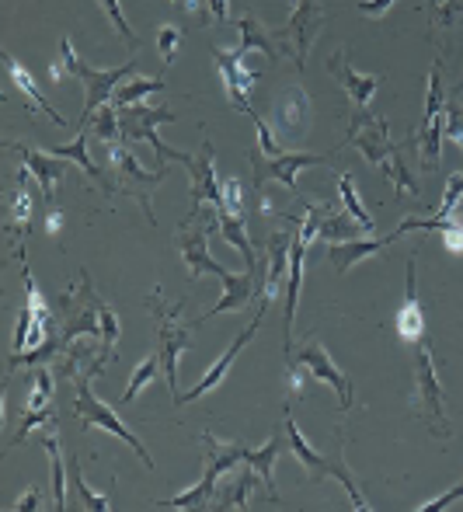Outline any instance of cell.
Returning <instances> with one entry per match:
<instances>
[{"label":"cell","mask_w":463,"mask_h":512,"mask_svg":"<svg viewBox=\"0 0 463 512\" xmlns=\"http://www.w3.org/2000/svg\"><path fill=\"white\" fill-rule=\"evenodd\" d=\"M293 363H300L303 370L310 373V377H317L321 384H328L331 391L338 394V408H342V411L352 408V401H356V398H352V380H349V373L338 370L335 359L328 356V349H324L321 342H314V338H310V342H303L300 352L293 356Z\"/></svg>","instance_id":"obj_12"},{"label":"cell","mask_w":463,"mask_h":512,"mask_svg":"<svg viewBox=\"0 0 463 512\" xmlns=\"http://www.w3.org/2000/svg\"><path fill=\"white\" fill-rule=\"evenodd\" d=\"M429 11H432V25L439 32H450L453 25L463 21V0H429Z\"/></svg>","instance_id":"obj_41"},{"label":"cell","mask_w":463,"mask_h":512,"mask_svg":"<svg viewBox=\"0 0 463 512\" xmlns=\"http://www.w3.org/2000/svg\"><path fill=\"white\" fill-rule=\"evenodd\" d=\"M443 140L457 143L463 150V105L457 98H450V105L443 108Z\"/></svg>","instance_id":"obj_46"},{"label":"cell","mask_w":463,"mask_h":512,"mask_svg":"<svg viewBox=\"0 0 463 512\" xmlns=\"http://www.w3.org/2000/svg\"><path fill=\"white\" fill-rule=\"evenodd\" d=\"M359 234H366L363 227H359L356 220H352L349 213H328L321 220V227H317V237L321 241H328V244H338V241H352V237H359Z\"/></svg>","instance_id":"obj_37"},{"label":"cell","mask_w":463,"mask_h":512,"mask_svg":"<svg viewBox=\"0 0 463 512\" xmlns=\"http://www.w3.org/2000/svg\"><path fill=\"white\" fill-rule=\"evenodd\" d=\"M415 411L425 418L432 436L450 439V422H446V394L439 384V370L432 349L425 342H415Z\"/></svg>","instance_id":"obj_7"},{"label":"cell","mask_w":463,"mask_h":512,"mask_svg":"<svg viewBox=\"0 0 463 512\" xmlns=\"http://www.w3.org/2000/svg\"><path fill=\"white\" fill-rule=\"evenodd\" d=\"M101 370H105V363L91 366V370L77 373V377L70 380V384H74V415L81 418L84 429H94V425H101V429H105V432H112L115 439H122V443H126L129 450H133L136 457L143 460V467H147V471H157L154 457H150L147 446L140 443V436H136V432L129 429V425L122 422L119 415H115V408H112V405H105V401H101L98 394L91 391L94 377H98Z\"/></svg>","instance_id":"obj_2"},{"label":"cell","mask_w":463,"mask_h":512,"mask_svg":"<svg viewBox=\"0 0 463 512\" xmlns=\"http://www.w3.org/2000/svg\"><path fill=\"white\" fill-rule=\"evenodd\" d=\"M258 485H262V478H258L255 467L244 460V471L234 474V478L213 495V509H248V495L255 492Z\"/></svg>","instance_id":"obj_29"},{"label":"cell","mask_w":463,"mask_h":512,"mask_svg":"<svg viewBox=\"0 0 463 512\" xmlns=\"http://www.w3.org/2000/svg\"><path fill=\"white\" fill-rule=\"evenodd\" d=\"M60 56H63V67L84 84V112H81V122H77V133H84V126L98 115V108H105L112 102L115 88H119L126 77L136 74V60H129L126 67H115V70H94L74 53V42L70 39L60 42Z\"/></svg>","instance_id":"obj_4"},{"label":"cell","mask_w":463,"mask_h":512,"mask_svg":"<svg viewBox=\"0 0 463 512\" xmlns=\"http://www.w3.org/2000/svg\"><path fill=\"white\" fill-rule=\"evenodd\" d=\"M223 209H230V213H237V216H244V206H248V196H244V185H241V178H227L223 182Z\"/></svg>","instance_id":"obj_47"},{"label":"cell","mask_w":463,"mask_h":512,"mask_svg":"<svg viewBox=\"0 0 463 512\" xmlns=\"http://www.w3.org/2000/svg\"><path fill=\"white\" fill-rule=\"evenodd\" d=\"M453 98H457V102L463 105V91H460V88H457V95H453Z\"/></svg>","instance_id":"obj_53"},{"label":"cell","mask_w":463,"mask_h":512,"mask_svg":"<svg viewBox=\"0 0 463 512\" xmlns=\"http://www.w3.org/2000/svg\"><path fill=\"white\" fill-rule=\"evenodd\" d=\"M182 42H185V28H178V25L157 28V53L164 56V63H168V67L178 60V49H182Z\"/></svg>","instance_id":"obj_45"},{"label":"cell","mask_w":463,"mask_h":512,"mask_svg":"<svg viewBox=\"0 0 463 512\" xmlns=\"http://www.w3.org/2000/svg\"><path fill=\"white\" fill-rule=\"evenodd\" d=\"M394 328L401 342H422L425 338V310L418 304V286H415V255H408V297H404V307L397 310Z\"/></svg>","instance_id":"obj_22"},{"label":"cell","mask_w":463,"mask_h":512,"mask_svg":"<svg viewBox=\"0 0 463 512\" xmlns=\"http://www.w3.org/2000/svg\"><path fill=\"white\" fill-rule=\"evenodd\" d=\"M272 119H276V129L286 140L300 143L303 136L310 133V98L300 84H289L282 88V95L272 105Z\"/></svg>","instance_id":"obj_18"},{"label":"cell","mask_w":463,"mask_h":512,"mask_svg":"<svg viewBox=\"0 0 463 512\" xmlns=\"http://www.w3.org/2000/svg\"><path fill=\"white\" fill-rule=\"evenodd\" d=\"M4 74H7V81H11V84H14V88H18V91H21V95H25V98H28V102H32V108H35V112H46V115H49V119H53V122H56V126H70V122H67V119H63V115H60V112H56V108H53V105H49V102H46V95H42V91H39V84H35V81H32V74H28V70H25V67H21V63H18V60H14V56H11V53H4Z\"/></svg>","instance_id":"obj_26"},{"label":"cell","mask_w":463,"mask_h":512,"mask_svg":"<svg viewBox=\"0 0 463 512\" xmlns=\"http://www.w3.org/2000/svg\"><path fill=\"white\" fill-rule=\"evenodd\" d=\"M213 220H216V206H206L199 213H185V220L178 223V251H182L185 265H188V279H199L206 272L213 276H223V265L209 255V230H213Z\"/></svg>","instance_id":"obj_10"},{"label":"cell","mask_w":463,"mask_h":512,"mask_svg":"<svg viewBox=\"0 0 463 512\" xmlns=\"http://www.w3.org/2000/svg\"><path fill=\"white\" fill-rule=\"evenodd\" d=\"M328 74L335 77L338 84H342V91L352 98V105H356V112H363V108H370V102L376 98V91H380V84H383L376 74H359V70H352L349 53H345V49H338V53L328 60Z\"/></svg>","instance_id":"obj_19"},{"label":"cell","mask_w":463,"mask_h":512,"mask_svg":"<svg viewBox=\"0 0 463 512\" xmlns=\"http://www.w3.org/2000/svg\"><path fill=\"white\" fill-rule=\"evenodd\" d=\"M418 161H422L425 171H436L443 164V115L429 122V126H418Z\"/></svg>","instance_id":"obj_33"},{"label":"cell","mask_w":463,"mask_h":512,"mask_svg":"<svg viewBox=\"0 0 463 512\" xmlns=\"http://www.w3.org/2000/svg\"><path fill=\"white\" fill-rule=\"evenodd\" d=\"M338 199H342V209L359 223V227L373 230V216H370V209L359 203V192H356V182H352V175H338Z\"/></svg>","instance_id":"obj_39"},{"label":"cell","mask_w":463,"mask_h":512,"mask_svg":"<svg viewBox=\"0 0 463 512\" xmlns=\"http://www.w3.org/2000/svg\"><path fill=\"white\" fill-rule=\"evenodd\" d=\"M390 7H394V0H356V11L366 18H383Z\"/></svg>","instance_id":"obj_49"},{"label":"cell","mask_w":463,"mask_h":512,"mask_svg":"<svg viewBox=\"0 0 463 512\" xmlns=\"http://www.w3.org/2000/svg\"><path fill=\"white\" fill-rule=\"evenodd\" d=\"M67 467H70V481H74L77 502H81L84 509H91V512H108V509H112L108 495H98V492H94V488L88 485V481H84L81 460H77V453H70V457H67Z\"/></svg>","instance_id":"obj_38"},{"label":"cell","mask_w":463,"mask_h":512,"mask_svg":"<svg viewBox=\"0 0 463 512\" xmlns=\"http://www.w3.org/2000/svg\"><path fill=\"white\" fill-rule=\"evenodd\" d=\"M147 307L150 314H154V328H157V352H161V363H164V377H168V391H171V401L178 405V359H182L185 349H192V328L188 324L178 321V310H182L185 304H175L168 307L161 297V286H157L154 293L147 297Z\"/></svg>","instance_id":"obj_5"},{"label":"cell","mask_w":463,"mask_h":512,"mask_svg":"<svg viewBox=\"0 0 463 512\" xmlns=\"http://www.w3.org/2000/svg\"><path fill=\"white\" fill-rule=\"evenodd\" d=\"M53 401V373L49 370H35V384H32V394L21 408L25 411H39V408H49Z\"/></svg>","instance_id":"obj_44"},{"label":"cell","mask_w":463,"mask_h":512,"mask_svg":"<svg viewBox=\"0 0 463 512\" xmlns=\"http://www.w3.org/2000/svg\"><path fill=\"white\" fill-rule=\"evenodd\" d=\"M161 122H178V115L171 112V108H150L143 102L119 108L122 140H126V143H133V140L150 143V147H154V154H157V168H168V164H188V161H192V154L175 150L161 133H157V126H161Z\"/></svg>","instance_id":"obj_6"},{"label":"cell","mask_w":463,"mask_h":512,"mask_svg":"<svg viewBox=\"0 0 463 512\" xmlns=\"http://www.w3.org/2000/svg\"><path fill=\"white\" fill-rule=\"evenodd\" d=\"M14 509H18V512H35V509H39V485L28 488V492L14 502Z\"/></svg>","instance_id":"obj_50"},{"label":"cell","mask_w":463,"mask_h":512,"mask_svg":"<svg viewBox=\"0 0 463 512\" xmlns=\"http://www.w3.org/2000/svg\"><path fill=\"white\" fill-rule=\"evenodd\" d=\"M265 310H269V304H255V317H251V324H248V328L241 331V335L234 338V342L227 345V349H223V356L216 359V363H213V366H209V370H206V377H202L199 384H195L192 391L185 394V398H182V405H192V401L206 398L209 391H216V387H220L223 380H227V373H230V366H234V359L241 356V352L248 349L251 342H255L258 328H262V317H265Z\"/></svg>","instance_id":"obj_13"},{"label":"cell","mask_w":463,"mask_h":512,"mask_svg":"<svg viewBox=\"0 0 463 512\" xmlns=\"http://www.w3.org/2000/svg\"><path fill=\"white\" fill-rule=\"evenodd\" d=\"M7 150H14V154L21 157V168L32 171V178L39 182L46 203H53L56 189H60V182L70 171L67 157H56V154H49V150H35V147H28V143H7Z\"/></svg>","instance_id":"obj_16"},{"label":"cell","mask_w":463,"mask_h":512,"mask_svg":"<svg viewBox=\"0 0 463 512\" xmlns=\"http://www.w3.org/2000/svg\"><path fill=\"white\" fill-rule=\"evenodd\" d=\"M345 143H352L356 150H363V157L373 164V168H380L383 157H387L390 147H394V140H390V129H387V119H383V115H373L370 108H363V112H352Z\"/></svg>","instance_id":"obj_14"},{"label":"cell","mask_w":463,"mask_h":512,"mask_svg":"<svg viewBox=\"0 0 463 512\" xmlns=\"http://www.w3.org/2000/svg\"><path fill=\"white\" fill-rule=\"evenodd\" d=\"M164 373V363H161V352H150L147 359H143L140 366L133 370V377H129L126 384V394H122V405H133L136 398H140V391H147L150 384H157V377Z\"/></svg>","instance_id":"obj_36"},{"label":"cell","mask_w":463,"mask_h":512,"mask_svg":"<svg viewBox=\"0 0 463 512\" xmlns=\"http://www.w3.org/2000/svg\"><path fill=\"white\" fill-rule=\"evenodd\" d=\"M216 474L209 467H202V478L192 488H185L182 495L164 502V509H213V495H216Z\"/></svg>","instance_id":"obj_31"},{"label":"cell","mask_w":463,"mask_h":512,"mask_svg":"<svg viewBox=\"0 0 463 512\" xmlns=\"http://www.w3.org/2000/svg\"><path fill=\"white\" fill-rule=\"evenodd\" d=\"M282 446H289L286 432H279V436H272L265 446H258V450H248V464L258 471V478H262V488L269 492V502H279V488H276V460L282 453Z\"/></svg>","instance_id":"obj_27"},{"label":"cell","mask_w":463,"mask_h":512,"mask_svg":"<svg viewBox=\"0 0 463 512\" xmlns=\"http://www.w3.org/2000/svg\"><path fill=\"white\" fill-rule=\"evenodd\" d=\"M234 53L241 56V60H248V53H265L269 60H276L282 49H279L276 35H272L255 14H241V18H237V49Z\"/></svg>","instance_id":"obj_24"},{"label":"cell","mask_w":463,"mask_h":512,"mask_svg":"<svg viewBox=\"0 0 463 512\" xmlns=\"http://www.w3.org/2000/svg\"><path fill=\"white\" fill-rule=\"evenodd\" d=\"M331 154H303V150H282L276 157H265L262 147L251 150V168H255V189H262L265 178H272V182H282L289 189V196L300 199L303 192L296 189V175H300L303 168H317V164H324Z\"/></svg>","instance_id":"obj_11"},{"label":"cell","mask_w":463,"mask_h":512,"mask_svg":"<svg viewBox=\"0 0 463 512\" xmlns=\"http://www.w3.org/2000/svg\"><path fill=\"white\" fill-rule=\"evenodd\" d=\"M220 283H223L220 304H216L213 310H206V314H202L195 324H206V321H213V317H220V314H237V310L255 304V272H230L227 269L220 276Z\"/></svg>","instance_id":"obj_20"},{"label":"cell","mask_w":463,"mask_h":512,"mask_svg":"<svg viewBox=\"0 0 463 512\" xmlns=\"http://www.w3.org/2000/svg\"><path fill=\"white\" fill-rule=\"evenodd\" d=\"M105 307H108L105 300L94 293L88 269H81L77 272V290L70 286V290L60 297V304H56L63 345L77 342V338H98L101 342V335H105V328H101V314H105Z\"/></svg>","instance_id":"obj_3"},{"label":"cell","mask_w":463,"mask_h":512,"mask_svg":"<svg viewBox=\"0 0 463 512\" xmlns=\"http://www.w3.org/2000/svg\"><path fill=\"white\" fill-rule=\"evenodd\" d=\"M390 241H397V237H394V234H390V237H352V241L331 244V248H328V258H331V265H335L338 276H345V272H349L352 265L363 262V258L380 255V251L387 248Z\"/></svg>","instance_id":"obj_23"},{"label":"cell","mask_w":463,"mask_h":512,"mask_svg":"<svg viewBox=\"0 0 463 512\" xmlns=\"http://www.w3.org/2000/svg\"><path fill=\"white\" fill-rule=\"evenodd\" d=\"M199 439L209 446L206 467L216 474V478H223V474L237 471V467L244 464V457H248V446L237 443V439H220V436H213V432H202Z\"/></svg>","instance_id":"obj_25"},{"label":"cell","mask_w":463,"mask_h":512,"mask_svg":"<svg viewBox=\"0 0 463 512\" xmlns=\"http://www.w3.org/2000/svg\"><path fill=\"white\" fill-rule=\"evenodd\" d=\"M46 150H49V154H56V157H67V161H74L77 168H81L84 175H88L91 182L98 185L101 196H105V199L119 196V182H115V178L108 175V171H101L98 164L91 161V154H88V136H84V133H77L74 143H67V147H46Z\"/></svg>","instance_id":"obj_21"},{"label":"cell","mask_w":463,"mask_h":512,"mask_svg":"<svg viewBox=\"0 0 463 512\" xmlns=\"http://www.w3.org/2000/svg\"><path fill=\"white\" fill-rule=\"evenodd\" d=\"M154 91H164V77H126V81L115 88L112 95V105L115 108H126V105H140L147 95H154Z\"/></svg>","instance_id":"obj_35"},{"label":"cell","mask_w":463,"mask_h":512,"mask_svg":"<svg viewBox=\"0 0 463 512\" xmlns=\"http://www.w3.org/2000/svg\"><path fill=\"white\" fill-rule=\"evenodd\" d=\"M324 18H328V11H324L321 0H293V14H289V21L272 32L282 53L296 63V70L307 67L310 46H314V39L321 35Z\"/></svg>","instance_id":"obj_9"},{"label":"cell","mask_w":463,"mask_h":512,"mask_svg":"<svg viewBox=\"0 0 463 512\" xmlns=\"http://www.w3.org/2000/svg\"><path fill=\"white\" fill-rule=\"evenodd\" d=\"M460 91H463V84H460Z\"/></svg>","instance_id":"obj_54"},{"label":"cell","mask_w":463,"mask_h":512,"mask_svg":"<svg viewBox=\"0 0 463 512\" xmlns=\"http://www.w3.org/2000/svg\"><path fill=\"white\" fill-rule=\"evenodd\" d=\"M94 136H98L101 143H115V140H122V126H119V108L115 105H105L98 115H94Z\"/></svg>","instance_id":"obj_42"},{"label":"cell","mask_w":463,"mask_h":512,"mask_svg":"<svg viewBox=\"0 0 463 512\" xmlns=\"http://www.w3.org/2000/svg\"><path fill=\"white\" fill-rule=\"evenodd\" d=\"M216 230H220V237L230 244V248L241 251L244 262H248V272H255L258 251H255V244H251V237H248V227H244V216H237V213H230V209L216 206Z\"/></svg>","instance_id":"obj_28"},{"label":"cell","mask_w":463,"mask_h":512,"mask_svg":"<svg viewBox=\"0 0 463 512\" xmlns=\"http://www.w3.org/2000/svg\"><path fill=\"white\" fill-rule=\"evenodd\" d=\"M216 150H213V140H202L199 150L192 154V161L185 164L188 168V178H192V209L188 213H199L206 206H220L223 203V185L216 182Z\"/></svg>","instance_id":"obj_15"},{"label":"cell","mask_w":463,"mask_h":512,"mask_svg":"<svg viewBox=\"0 0 463 512\" xmlns=\"http://www.w3.org/2000/svg\"><path fill=\"white\" fill-rule=\"evenodd\" d=\"M213 60L216 67H220V77H223V88H227V98L241 108L244 115L251 112V88L258 84V77H262V70H244V60L234 53V49H223V46H213Z\"/></svg>","instance_id":"obj_17"},{"label":"cell","mask_w":463,"mask_h":512,"mask_svg":"<svg viewBox=\"0 0 463 512\" xmlns=\"http://www.w3.org/2000/svg\"><path fill=\"white\" fill-rule=\"evenodd\" d=\"M171 7H175V11H182V14H199V0H171Z\"/></svg>","instance_id":"obj_52"},{"label":"cell","mask_w":463,"mask_h":512,"mask_svg":"<svg viewBox=\"0 0 463 512\" xmlns=\"http://www.w3.org/2000/svg\"><path fill=\"white\" fill-rule=\"evenodd\" d=\"M42 446L49 453V474H53V509H67V481H70V467L60 453V439L56 429L49 436H42Z\"/></svg>","instance_id":"obj_32"},{"label":"cell","mask_w":463,"mask_h":512,"mask_svg":"<svg viewBox=\"0 0 463 512\" xmlns=\"http://www.w3.org/2000/svg\"><path fill=\"white\" fill-rule=\"evenodd\" d=\"M227 18H230V0H199V21L202 25H209V21L227 25Z\"/></svg>","instance_id":"obj_48"},{"label":"cell","mask_w":463,"mask_h":512,"mask_svg":"<svg viewBox=\"0 0 463 512\" xmlns=\"http://www.w3.org/2000/svg\"><path fill=\"white\" fill-rule=\"evenodd\" d=\"M282 429H286V439H289V450H293V457L300 460L303 467H307V474H310V481H324V478H335L338 485L349 492V499H352V506H356L359 512H373V506L366 502V495L359 492V481H356V474H352V467L345 464V429L338 425V432H335V453L331 457H324V453H317L314 446L307 443V436H303L300 429H296V422H293V415H289V405H286V418H282Z\"/></svg>","instance_id":"obj_1"},{"label":"cell","mask_w":463,"mask_h":512,"mask_svg":"<svg viewBox=\"0 0 463 512\" xmlns=\"http://www.w3.org/2000/svg\"><path fill=\"white\" fill-rule=\"evenodd\" d=\"M98 4H101V11L108 14V21L115 25L119 39L126 42L129 49H140V35H136L133 28H129V21H126V14H122V4H119V0H98Z\"/></svg>","instance_id":"obj_43"},{"label":"cell","mask_w":463,"mask_h":512,"mask_svg":"<svg viewBox=\"0 0 463 512\" xmlns=\"http://www.w3.org/2000/svg\"><path fill=\"white\" fill-rule=\"evenodd\" d=\"M380 171L387 175V182L394 185V192L401 196V192H411V196H418V182L411 178V171H408V164H404V147L401 143H394L390 147V154L383 157V164H380Z\"/></svg>","instance_id":"obj_34"},{"label":"cell","mask_w":463,"mask_h":512,"mask_svg":"<svg viewBox=\"0 0 463 512\" xmlns=\"http://www.w3.org/2000/svg\"><path fill=\"white\" fill-rule=\"evenodd\" d=\"M35 429H56V411L53 408H39V411H25V408H21L18 432L7 439V450H11V446H21Z\"/></svg>","instance_id":"obj_40"},{"label":"cell","mask_w":463,"mask_h":512,"mask_svg":"<svg viewBox=\"0 0 463 512\" xmlns=\"http://www.w3.org/2000/svg\"><path fill=\"white\" fill-rule=\"evenodd\" d=\"M32 171L21 168L18 171V189L11 192V203H7V234H14V227H18V234H25L28 230V216H32Z\"/></svg>","instance_id":"obj_30"},{"label":"cell","mask_w":463,"mask_h":512,"mask_svg":"<svg viewBox=\"0 0 463 512\" xmlns=\"http://www.w3.org/2000/svg\"><path fill=\"white\" fill-rule=\"evenodd\" d=\"M108 164H112V175H115V182H119V192H129V196L140 203L147 223H157V213H154V206H150V196H154L157 185L168 178V168L147 171L133 157V150H129L126 140L108 143Z\"/></svg>","instance_id":"obj_8"},{"label":"cell","mask_w":463,"mask_h":512,"mask_svg":"<svg viewBox=\"0 0 463 512\" xmlns=\"http://www.w3.org/2000/svg\"><path fill=\"white\" fill-rule=\"evenodd\" d=\"M60 227H63V213H60V209H49L46 230H49V234H60Z\"/></svg>","instance_id":"obj_51"}]
</instances>
